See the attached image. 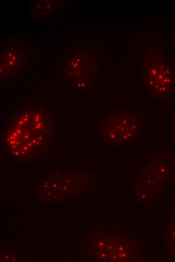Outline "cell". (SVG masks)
Listing matches in <instances>:
<instances>
[{"label": "cell", "instance_id": "cell-1", "mask_svg": "<svg viewBox=\"0 0 175 262\" xmlns=\"http://www.w3.org/2000/svg\"><path fill=\"white\" fill-rule=\"evenodd\" d=\"M23 54L18 47H11L1 55V71L12 72L19 69L22 64Z\"/></svg>", "mask_w": 175, "mask_h": 262}]
</instances>
